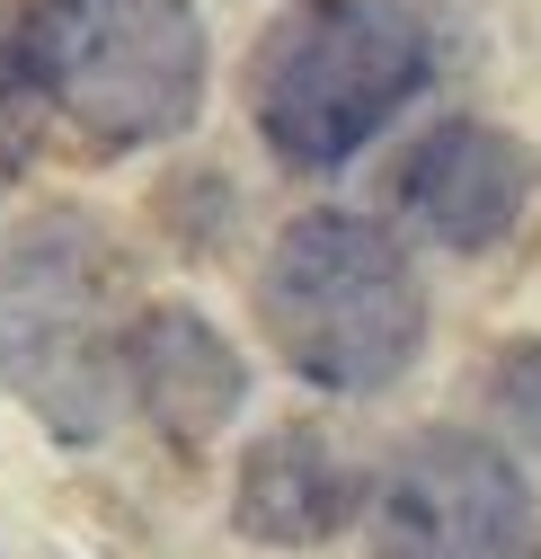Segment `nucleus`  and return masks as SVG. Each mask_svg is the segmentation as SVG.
Listing matches in <instances>:
<instances>
[{
    "instance_id": "nucleus-9",
    "label": "nucleus",
    "mask_w": 541,
    "mask_h": 559,
    "mask_svg": "<svg viewBox=\"0 0 541 559\" xmlns=\"http://www.w3.org/2000/svg\"><path fill=\"white\" fill-rule=\"evenodd\" d=\"M489 400H497V417H506V436H515L524 453H541V337H524V346L497 356Z\"/></svg>"
},
{
    "instance_id": "nucleus-5",
    "label": "nucleus",
    "mask_w": 541,
    "mask_h": 559,
    "mask_svg": "<svg viewBox=\"0 0 541 559\" xmlns=\"http://www.w3.org/2000/svg\"><path fill=\"white\" fill-rule=\"evenodd\" d=\"M532 488L480 436H418L373 498V559H524Z\"/></svg>"
},
{
    "instance_id": "nucleus-6",
    "label": "nucleus",
    "mask_w": 541,
    "mask_h": 559,
    "mask_svg": "<svg viewBox=\"0 0 541 559\" xmlns=\"http://www.w3.org/2000/svg\"><path fill=\"white\" fill-rule=\"evenodd\" d=\"M541 187V160L515 143L506 124L480 116H444L435 133H418V152L399 160V214H409L435 249H497L524 204Z\"/></svg>"
},
{
    "instance_id": "nucleus-8",
    "label": "nucleus",
    "mask_w": 541,
    "mask_h": 559,
    "mask_svg": "<svg viewBox=\"0 0 541 559\" xmlns=\"http://www.w3.org/2000/svg\"><path fill=\"white\" fill-rule=\"evenodd\" d=\"M231 507H240V533L311 550V542H328L356 515V471H347V453H337L320 427H276L240 462V498Z\"/></svg>"
},
{
    "instance_id": "nucleus-10",
    "label": "nucleus",
    "mask_w": 541,
    "mask_h": 559,
    "mask_svg": "<svg viewBox=\"0 0 541 559\" xmlns=\"http://www.w3.org/2000/svg\"><path fill=\"white\" fill-rule=\"evenodd\" d=\"M27 116H36V81L19 62V36L0 27V187H10L19 160H27Z\"/></svg>"
},
{
    "instance_id": "nucleus-2",
    "label": "nucleus",
    "mask_w": 541,
    "mask_h": 559,
    "mask_svg": "<svg viewBox=\"0 0 541 559\" xmlns=\"http://www.w3.org/2000/svg\"><path fill=\"white\" fill-rule=\"evenodd\" d=\"M266 337L311 391H390L426 346V285L364 214H302L257 285Z\"/></svg>"
},
{
    "instance_id": "nucleus-7",
    "label": "nucleus",
    "mask_w": 541,
    "mask_h": 559,
    "mask_svg": "<svg viewBox=\"0 0 541 559\" xmlns=\"http://www.w3.org/2000/svg\"><path fill=\"white\" fill-rule=\"evenodd\" d=\"M124 373H133V400H143L178 444H205L223 417L240 408V391H249V373H240V356L223 346V329L195 320V311H178V302H160V311L133 320Z\"/></svg>"
},
{
    "instance_id": "nucleus-3",
    "label": "nucleus",
    "mask_w": 541,
    "mask_h": 559,
    "mask_svg": "<svg viewBox=\"0 0 541 559\" xmlns=\"http://www.w3.org/2000/svg\"><path fill=\"white\" fill-rule=\"evenodd\" d=\"M45 107L89 143H169L205 107V19L195 0H27L10 27Z\"/></svg>"
},
{
    "instance_id": "nucleus-1",
    "label": "nucleus",
    "mask_w": 541,
    "mask_h": 559,
    "mask_svg": "<svg viewBox=\"0 0 541 559\" xmlns=\"http://www.w3.org/2000/svg\"><path fill=\"white\" fill-rule=\"evenodd\" d=\"M444 62L435 0H293L257 36L249 107L285 169H347Z\"/></svg>"
},
{
    "instance_id": "nucleus-4",
    "label": "nucleus",
    "mask_w": 541,
    "mask_h": 559,
    "mask_svg": "<svg viewBox=\"0 0 541 559\" xmlns=\"http://www.w3.org/2000/svg\"><path fill=\"white\" fill-rule=\"evenodd\" d=\"M98 266L81 231H36L0 266V382L27 391L62 436L107 417V356H98Z\"/></svg>"
}]
</instances>
